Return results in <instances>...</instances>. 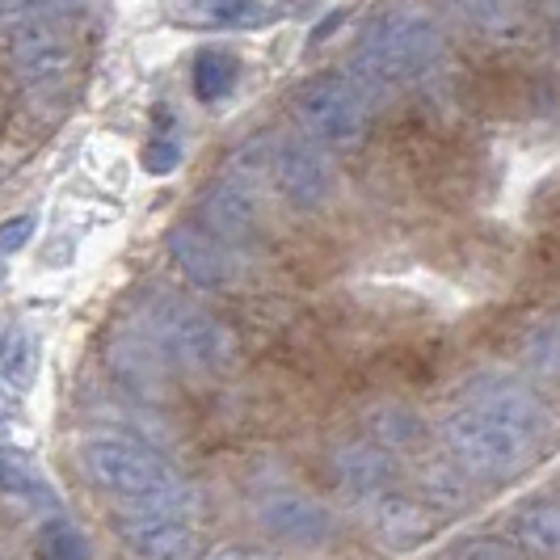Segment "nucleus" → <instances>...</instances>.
Wrapping results in <instances>:
<instances>
[{
    "label": "nucleus",
    "instance_id": "obj_17",
    "mask_svg": "<svg viewBox=\"0 0 560 560\" xmlns=\"http://www.w3.org/2000/svg\"><path fill=\"white\" fill-rule=\"evenodd\" d=\"M518 539L544 552V557H560V505H532L523 518H518Z\"/></svg>",
    "mask_w": 560,
    "mask_h": 560
},
{
    "label": "nucleus",
    "instance_id": "obj_8",
    "mask_svg": "<svg viewBox=\"0 0 560 560\" xmlns=\"http://www.w3.org/2000/svg\"><path fill=\"white\" fill-rule=\"evenodd\" d=\"M329 156L325 143H316L312 136H291L279 140L275 148V186H279L287 202L295 207H316L329 195Z\"/></svg>",
    "mask_w": 560,
    "mask_h": 560
},
{
    "label": "nucleus",
    "instance_id": "obj_19",
    "mask_svg": "<svg viewBox=\"0 0 560 560\" xmlns=\"http://www.w3.org/2000/svg\"><path fill=\"white\" fill-rule=\"evenodd\" d=\"M4 493L9 498H30V502H51V489L18 455V447H4Z\"/></svg>",
    "mask_w": 560,
    "mask_h": 560
},
{
    "label": "nucleus",
    "instance_id": "obj_20",
    "mask_svg": "<svg viewBox=\"0 0 560 560\" xmlns=\"http://www.w3.org/2000/svg\"><path fill=\"white\" fill-rule=\"evenodd\" d=\"M89 0H4V18L9 22H56V18H72L84 13Z\"/></svg>",
    "mask_w": 560,
    "mask_h": 560
},
{
    "label": "nucleus",
    "instance_id": "obj_13",
    "mask_svg": "<svg viewBox=\"0 0 560 560\" xmlns=\"http://www.w3.org/2000/svg\"><path fill=\"white\" fill-rule=\"evenodd\" d=\"M472 405L480 409H489V413H498V418L514 421V425H523V430H532L535 439L548 430V409H544V400L527 388H518V384H485L472 393Z\"/></svg>",
    "mask_w": 560,
    "mask_h": 560
},
{
    "label": "nucleus",
    "instance_id": "obj_28",
    "mask_svg": "<svg viewBox=\"0 0 560 560\" xmlns=\"http://www.w3.org/2000/svg\"><path fill=\"white\" fill-rule=\"evenodd\" d=\"M215 560H279V557H266V552H245V548H236V552H220Z\"/></svg>",
    "mask_w": 560,
    "mask_h": 560
},
{
    "label": "nucleus",
    "instance_id": "obj_5",
    "mask_svg": "<svg viewBox=\"0 0 560 560\" xmlns=\"http://www.w3.org/2000/svg\"><path fill=\"white\" fill-rule=\"evenodd\" d=\"M295 122L325 148H354L366 131V89L354 77H316L295 93Z\"/></svg>",
    "mask_w": 560,
    "mask_h": 560
},
{
    "label": "nucleus",
    "instance_id": "obj_11",
    "mask_svg": "<svg viewBox=\"0 0 560 560\" xmlns=\"http://www.w3.org/2000/svg\"><path fill=\"white\" fill-rule=\"evenodd\" d=\"M334 472L341 477V485L359 498H384L388 485L396 477V459L388 455L384 443H346L334 455Z\"/></svg>",
    "mask_w": 560,
    "mask_h": 560
},
{
    "label": "nucleus",
    "instance_id": "obj_24",
    "mask_svg": "<svg viewBox=\"0 0 560 560\" xmlns=\"http://www.w3.org/2000/svg\"><path fill=\"white\" fill-rule=\"evenodd\" d=\"M451 560H523L514 548H505L502 539H468V544H459Z\"/></svg>",
    "mask_w": 560,
    "mask_h": 560
},
{
    "label": "nucleus",
    "instance_id": "obj_4",
    "mask_svg": "<svg viewBox=\"0 0 560 560\" xmlns=\"http://www.w3.org/2000/svg\"><path fill=\"white\" fill-rule=\"evenodd\" d=\"M140 329L148 334L152 350L165 354L168 363L186 366V371H224L236 354V337L211 312L195 308L177 295H156L152 304H143Z\"/></svg>",
    "mask_w": 560,
    "mask_h": 560
},
{
    "label": "nucleus",
    "instance_id": "obj_27",
    "mask_svg": "<svg viewBox=\"0 0 560 560\" xmlns=\"http://www.w3.org/2000/svg\"><path fill=\"white\" fill-rule=\"evenodd\" d=\"M177 161H182V148H177L173 140H156L148 152H143V165L152 168V173H173Z\"/></svg>",
    "mask_w": 560,
    "mask_h": 560
},
{
    "label": "nucleus",
    "instance_id": "obj_26",
    "mask_svg": "<svg viewBox=\"0 0 560 560\" xmlns=\"http://www.w3.org/2000/svg\"><path fill=\"white\" fill-rule=\"evenodd\" d=\"M34 228H38V220H34V215H18V220H9V224L0 228V249L18 253L30 236H34Z\"/></svg>",
    "mask_w": 560,
    "mask_h": 560
},
{
    "label": "nucleus",
    "instance_id": "obj_10",
    "mask_svg": "<svg viewBox=\"0 0 560 560\" xmlns=\"http://www.w3.org/2000/svg\"><path fill=\"white\" fill-rule=\"evenodd\" d=\"M165 245L168 257L177 261V270L190 282H198V287H224V282H232V253L224 249L220 236L198 232L190 224H177L168 228Z\"/></svg>",
    "mask_w": 560,
    "mask_h": 560
},
{
    "label": "nucleus",
    "instance_id": "obj_9",
    "mask_svg": "<svg viewBox=\"0 0 560 560\" xmlns=\"http://www.w3.org/2000/svg\"><path fill=\"white\" fill-rule=\"evenodd\" d=\"M257 523H261V532H270L291 548H320L334 535L329 505L304 498V493H270L257 505Z\"/></svg>",
    "mask_w": 560,
    "mask_h": 560
},
{
    "label": "nucleus",
    "instance_id": "obj_25",
    "mask_svg": "<svg viewBox=\"0 0 560 560\" xmlns=\"http://www.w3.org/2000/svg\"><path fill=\"white\" fill-rule=\"evenodd\" d=\"M468 18H477L480 26H502L510 13V0H459Z\"/></svg>",
    "mask_w": 560,
    "mask_h": 560
},
{
    "label": "nucleus",
    "instance_id": "obj_23",
    "mask_svg": "<svg viewBox=\"0 0 560 560\" xmlns=\"http://www.w3.org/2000/svg\"><path fill=\"white\" fill-rule=\"evenodd\" d=\"M527 363H532L539 375L560 380V320L557 325H548V329L527 346Z\"/></svg>",
    "mask_w": 560,
    "mask_h": 560
},
{
    "label": "nucleus",
    "instance_id": "obj_22",
    "mask_svg": "<svg viewBox=\"0 0 560 560\" xmlns=\"http://www.w3.org/2000/svg\"><path fill=\"white\" fill-rule=\"evenodd\" d=\"M0 371H4V384H13V388H30V375H34V350H30V337L9 334V341H4V359H0Z\"/></svg>",
    "mask_w": 560,
    "mask_h": 560
},
{
    "label": "nucleus",
    "instance_id": "obj_7",
    "mask_svg": "<svg viewBox=\"0 0 560 560\" xmlns=\"http://www.w3.org/2000/svg\"><path fill=\"white\" fill-rule=\"evenodd\" d=\"M9 63L26 89H47L68 72L72 47L51 22H22L9 34Z\"/></svg>",
    "mask_w": 560,
    "mask_h": 560
},
{
    "label": "nucleus",
    "instance_id": "obj_1",
    "mask_svg": "<svg viewBox=\"0 0 560 560\" xmlns=\"http://www.w3.org/2000/svg\"><path fill=\"white\" fill-rule=\"evenodd\" d=\"M443 56V34L439 26L418 13V9H400L384 13L363 30L354 56H350V77L371 89H393V84L421 81Z\"/></svg>",
    "mask_w": 560,
    "mask_h": 560
},
{
    "label": "nucleus",
    "instance_id": "obj_14",
    "mask_svg": "<svg viewBox=\"0 0 560 560\" xmlns=\"http://www.w3.org/2000/svg\"><path fill=\"white\" fill-rule=\"evenodd\" d=\"M375 527L388 544L409 548V544H421L430 535V514L418 502H409V498L384 493V498H375Z\"/></svg>",
    "mask_w": 560,
    "mask_h": 560
},
{
    "label": "nucleus",
    "instance_id": "obj_2",
    "mask_svg": "<svg viewBox=\"0 0 560 560\" xmlns=\"http://www.w3.org/2000/svg\"><path fill=\"white\" fill-rule=\"evenodd\" d=\"M443 443H447L451 459L480 480H498L514 477L539 455V439L532 430L514 425V421L498 418L480 405H464L443 421Z\"/></svg>",
    "mask_w": 560,
    "mask_h": 560
},
{
    "label": "nucleus",
    "instance_id": "obj_21",
    "mask_svg": "<svg viewBox=\"0 0 560 560\" xmlns=\"http://www.w3.org/2000/svg\"><path fill=\"white\" fill-rule=\"evenodd\" d=\"M198 13L220 26H257L266 22V9L253 0H198Z\"/></svg>",
    "mask_w": 560,
    "mask_h": 560
},
{
    "label": "nucleus",
    "instance_id": "obj_12",
    "mask_svg": "<svg viewBox=\"0 0 560 560\" xmlns=\"http://www.w3.org/2000/svg\"><path fill=\"white\" fill-rule=\"evenodd\" d=\"M202 220L220 241H245L257 228V202H253V186L236 182V177H220L207 195H202Z\"/></svg>",
    "mask_w": 560,
    "mask_h": 560
},
{
    "label": "nucleus",
    "instance_id": "obj_15",
    "mask_svg": "<svg viewBox=\"0 0 560 560\" xmlns=\"http://www.w3.org/2000/svg\"><path fill=\"white\" fill-rule=\"evenodd\" d=\"M236 77H241V63L228 56V51H198L195 59V97L198 102H220L236 89Z\"/></svg>",
    "mask_w": 560,
    "mask_h": 560
},
{
    "label": "nucleus",
    "instance_id": "obj_3",
    "mask_svg": "<svg viewBox=\"0 0 560 560\" xmlns=\"http://www.w3.org/2000/svg\"><path fill=\"white\" fill-rule=\"evenodd\" d=\"M81 464L93 485H102L114 498H127L131 505H186L182 472L131 439H93L84 443Z\"/></svg>",
    "mask_w": 560,
    "mask_h": 560
},
{
    "label": "nucleus",
    "instance_id": "obj_6",
    "mask_svg": "<svg viewBox=\"0 0 560 560\" xmlns=\"http://www.w3.org/2000/svg\"><path fill=\"white\" fill-rule=\"evenodd\" d=\"M118 535L136 560H202V535L168 505H131L118 518Z\"/></svg>",
    "mask_w": 560,
    "mask_h": 560
},
{
    "label": "nucleus",
    "instance_id": "obj_18",
    "mask_svg": "<svg viewBox=\"0 0 560 560\" xmlns=\"http://www.w3.org/2000/svg\"><path fill=\"white\" fill-rule=\"evenodd\" d=\"M371 434L384 447H409L421 439V421L413 409H396V405L393 409H375L371 413Z\"/></svg>",
    "mask_w": 560,
    "mask_h": 560
},
{
    "label": "nucleus",
    "instance_id": "obj_16",
    "mask_svg": "<svg viewBox=\"0 0 560 560\" xmlns=\"http://www.w3.org/2000/svg\"><path fill=\"white\" fill-rule=\"evenodd\" d=\"M34 557L38 560H89V539L68 518H47L34 532Z\"/></svg>",
    "mask_w": 560,
    "mask_h": 560
}]
</instances>
